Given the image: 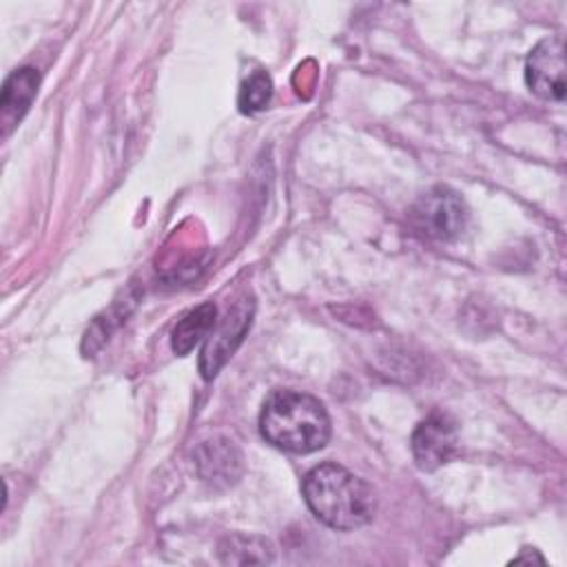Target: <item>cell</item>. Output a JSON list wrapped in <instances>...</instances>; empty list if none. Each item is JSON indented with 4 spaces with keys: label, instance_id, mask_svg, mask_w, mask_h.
Masks as SVG:
<instances>
[{
    "label": "cell",
    "instance_id": "8992f818",
    "mask_svg": "<svg viewBox=\"0 0 567 567\" xmlns=\"http://www.w3.org/2000/svg\"><path fill=\"white\" fill-rule=\"evenodd\" d=\"M410 445H412L414 463L421 470L432 472L456 454L458 450L456 423L447 414L434 412L414 427Z\"/></svg>",
    "mask_w": 567,
    "mask_h": 567
},
{
    "label": "cell",
    "instance_id": "30bf717a",
    "mask_svg": "<svg viewBox=\"0 0 567 567\" xmlns=\"http://www.w3.org/2000/svg\"><path fill=\"white\" fill-rule=\"evenodd\" d=\"M270 97H272V80H270V75L266 71H252L241 82L237 104H239L241 113H257V111L268 106Z\"/></svg>",
    "mask_w": 567,
    "mask_h": 567
},
{
    "label": "cell",
    "instance_id": "ba28073f",
    "mask_svg": "<svg viewBox=\"0 0 567 567\" xmlns=\"http://www.w3.org/2000/svg\"><path fill=\"white\" fill-rule=\"evenodd\" d=\"M38 84H40V75L31 66L16 69L4 80L0 106H2V120L7 124H18L22 120V115L29 111V106L38 93Z\"/></svg>",
    "mask_w": 567,
    "mask_h": 567
},
{
    "label": "cell",
    "instance_id": "3957f363",
    "mask_svg": "<svg viewBox=\"0 0 567 567\" xmlns=\"http://www.w3.org/2000/svg\"><path fill=\"white\" fill-rule=\"evenodd\" d=\"M467 219L470 213L463 197L447 186H434L432 190L423 193L410 210L414 230L436 241L456 239L465 230Z\"/></svg>",
    "mask_w": 567,
    "mask_h": 567
},
{
    "label": "cell",
    "instance_id": "52a82bcc",
    "mask_svg": "<svg viewBox=\"0 0 567 567\" xmlns=\"http://www.w3.org/2000/svg\"><path fill=\"white\" fill-rule=\"evenodd\" d=\"M199 476L208 483H233L239 472H241V454L239 450L226 441V439H215V441H204L197 450L195 456Z\"/></svg>",
    "mask_w": 567,
    "mask_h": 567
},
{
    "label": "cell",
    "instance_id": "6da1fadb",
    "mask_svg": "<svg viewBox=\"0 0 567 567\" xmlns=\"http://www.w3.org/2000/svg\"><path fill=\"white\" fill-rule=\"evenodd\" d=\"M301 492L315 518L339 532L368 525L377 512L372 485L337 463L315 465L303 476Z\"/></svg>",
    "mask_w": 567,
    "mask_h": 567
},
{
    "label": "cell",
    "instance_id": "5b68a950",
    "mask_svg": "<svg viewBox=\"0 0 567 567\" xmlns=\"http://www.w3.org/2000/svg\"><path fill=\"white\" fill-rule=\"evenodd\" d=\"M525 82L543 100L565 97V44L560 35L540 40L525 60Z\"/></svg>",
    "mask_w": 567,
    "mask_h": 567
},
{
    "label": "cell",
    "instance_id": "277c9868",
    "mask_svg": "<svg viewBox=\"0 0 567 567\" xmlns=\"http://www.w3.org/2000/svg\"><path fill=\"white\" fill-rule=\"evenodd\" d=\"M252 312L255 303L250 299H241L233 306V310H228V315L217 323V328L208 332L199 354V372L206 381L215 379L217 372L233 357V352L239 348L246 332L250 330Z\"/></svg>",
    "mask_w": 567,
    "mask_h": 567
},
{
    "label": "cell",
    "instance_id": "7a4b0ae2",
    "mask_svg": "<svg viewBox=\"0 0 567 567\" xmlns=\"http://www.w3.org/2000/svg\"><path fill=\"white\" fill-rule=\"evenodd\" d=\"M259 432L277 450L310 454L330 439V416L323 403L299 390H275L261 405Z\"/></svg>",
    "mask_w": 567,
    "mask_h": 567
},
{
    "label": "cell",
    "instance_id": "9c48e42d",
    "mask_svg": "<svg viewBox=\"0 0 567 567\" xmlns=\"http://www.w3.org/2000/svg\"><path fill=\"white\" fill-rule=\"evenodd\" d=\"M217 306L213 301H204L197 308L188 310L171 332V348L177 357H186L208 332L215 328Z\"/></svg>",
    "mask_w": 567,
    "mask_h": 567
}]
</instances>
